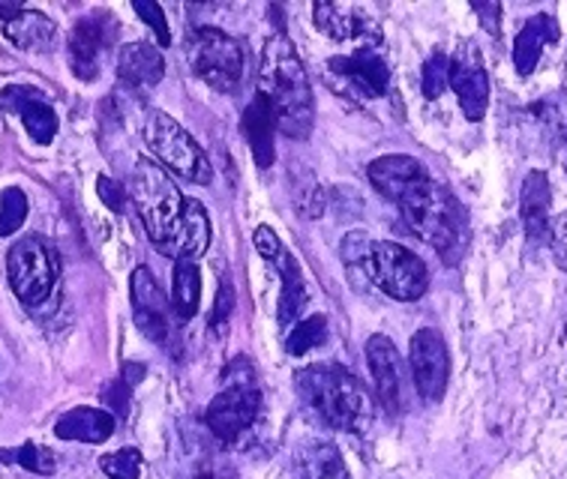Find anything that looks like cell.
<instances>
[{
	"mask_svg": "<svg viewBox=\"0 0 567 479\" xmlns=\"http://www.w3.org/2000/svg\"><path fill=\"white\" fill-rule=\"evenodd\" d=\"M202 300V273L196 261H175L172 270V312L177 321H189Z\"/></svg>",
	"mask_w": 567,
	"mask_h": 479,
	"instance_id": "27",
	"label": "cell"
},
{
	"mask_svg": "<svg viewBox=\"0 0 567 479\" xmlns=\"http://www.w3.org/2000/svg\"><path fill=\"white\" fill-rule=\"evenodd\" d=\"M165 61L154 42H130L117 52V79L126 87H154L163 82Z\"/></svg>",
	"mask_w": 567,
	"mask_h": 479,
	"instance_id": "22",
	"label": "cell"
},
{
	"mask_svg": "<svg viewBox=\"0 0 567 479\" xmlns=\"http://www.w3.org/2000/svg\"><path fill=\"white\" fill-rule=\"evenodd\" d=\"M240 133L249 142L252 159L258 168H270L277 159V147H274V133H277V117L270 112L268 100L256 93L252 103L247 105V112L240 117Z\"/></svg>",
	"mask_w": 567,
	"mask_h": 479,
	"instance_id": "23",
	"label": "cell"
},
{
	"mask_svg": "<svg viewBox=\"0 0 567 479\" xmlns=\"http://www.w3.org/2000/svg\"><path fill=\"white\" fill-rule=\"evenodd\" d=\"M328 70L340 75L342 82H349L367 100H379L391 87V66L379 49H358L342 58H330Z\"/></svg>",
	"mask_w": 567,
	"mask_h": 479,
	"instance_id": "18",
	"label": "cell"
},
{
	"mask_svg": "<svg viewBox=\"0 0 567 479\" xmlns=\"http://www.w3.org/2000/svg\"><path fill=\"white\" fill-rule=\"evenodd\" d=\"M0 112L19 114L21 126L28 129V135L37 144H52L58 129H61L54 105L37 87H3V93H0Z\"/></svg>",
	"mask_w": 567,
	"mask_h": 479,
	"instance_id": "17",
	"label": "cell"
},
{
	"mask_svg": "<svg viewBox=\"0 0 567 479\" xmlns=\"http://www.w3.org/2000/svg\"><path fill=\"white\" fill-rule=\"evenodd\" d=\"M553 189L544 171H532L523 180V195H519V216L526 237L535 246L549 243V228H553Z\"/></svg>",
	"mask_w": 567,
	"mask_h": 479,
	"instance_id": "20",
	"label": "cell"
},
{
	"mask_svg": "<svg viewBox=\"0 0 567 479\" xmlns=\"http://www.w3.org/2000/svg\"><path fill=\"white\" fill-rule=\"evenodd\" d=\"M447 70H451V58L444 52L430 54V61L423 63L421 91L426 100H439L447 91Z\"/></svg>",
	"mask_w": 567,
	"mask_h": 479,
	"instance_id": "33",
	"label": "cell"
},
{
	"mask_svg": "<svg viewBox=\"0 0 567 479\" xmlns=\"http://www.w3.org/2000/svg\"><path fill=\"white\" fill-rule=\"evenodd\" d=\"M300 479H351L340 449L333 444H310L300 452Z\"/></svg>",
	"mask_w": 567,
	"mask_h": 479,
	"instance_id": "28",
	"label": "cell"
},
{
	"mask_svg": "<svg viewBox=\"0 0 567 479\" xmlns=\"http://www.w3.org/2000/svg\"><path fill=\"white\" fill-rule=\"evenodd\" d=\"M186 61L214 91H238L247 72L244 45L219 28H196L186 37Z\"/></svg>",
	"mask_w": 567,
	"mask_h": 479,
	"instance_id": "7",
	"label": "cell"
},
{
	"mask_svg": "<svg viewBox=\"0 0 567 479\" xmlns=\"http://www.w3.org/2000/svg\"><path fill=\"white\" fill-rule=\"evenodd\" d=\"M100 468L109 479H142V468H145V459L135 447H124L117 452H109L100 459Z\"/></svg>",
	"mask_w": 567,
	"mask_h": 479,
	"instance_id": "31",
	"label": "cell"
},
{
	"mask_svg": "<svg viewBox=\"0 0 567 479\" xmlns=\"http://www.w3.org/2000/svg\"><path fill=\"white\" fill-rule=\"evenodd\" d=\"M133 201L138 210V219L145 225L151 243H159L168 228L181 219L184 210V195L175 186V180L163 171V165L151 159H138L133 171Z\"/></svg>",
	"mask_w": 567,
	"mask_h": 479,
	"instance_id": "9",
	"label": "cell"
},
{
	"mask_svg": "<svg viewBox=\"0 0 567 479\" xmlns=\"http://www.w3.org/2000/svg\"><path fill=\"white\" fill-rule=\"evenodd\" d=\"M54 435L79 444H105L114 435V417L103 408H73L54 423Z\"/></svg>",
	"mask_w": 567,
	"mask_h": 479,
	"instance_id": "26",
	"label": "cell"
},
{
	"mask_svg": "<svg viewBox=\"0 0 567 479\" xmlns=\"http://www.w3.org/2000/svg\"><path fill=\"white\" fill-rule=\"evenodd\" d=\"M447 87L456 93L465 121H484L486 105H489V79H486L484 58L472 42L456 49L447 70Z\"/></svg>",
	"mask_w": 567,
	"mask_h": 479,
	"instance_id": "13",
	"label": "cell"
},
{
	"mask_svg": "<svg viewBox=\"0 0 567 479\" xmlns=\"http://www.w3.org/2000/svg\"><path fill=\"white\" fill-rule=\"evenodd\" d=\"M312 21L330 40L361 42L358 49H379L382 45V28L358 3L319 0V3H312Z\"/></svg>",
	"mask_w": 567,
	"mask_h": 479,
	"instance_id": "15",
	"label": "cell"
},
{
	"mask_svg": "<svg viewBox=\"0 0 567 479\" xmlns=\"http://www.w3.org/2000/svg\"><path fill=\"white\" fill-rule=\"evenodd\" d=\"M223 389L207 405L205 423L219 444H238L261 414V387L256 366L244 354L223 368Z\"/></svg>",
	"mask_w": 567,
	"mask_h": 479,
	"instance_id": "5",
	"label": "cell"
},
{
	"mask_svg": "<svg viewBox=\"0 0 567 479\" xmlns=\"http://www.w3.org/2000/svg\"><path fill=\"white\" fill-rule=\"evenodd\" d=\"M295 393L312 417L337 431H367L372 423L370 393L349 368L319 363L295 372Z\"/></svg>",
	"mask_w": 567,
	"mask_h": 479,
	"instance_id": "2",
	"label": "cell"
},
{
	"mask_svg": "<svg viewBox=\"0 0 567 479\" xmlns=\"http://www.w3.org/2000/svg\"><path fill=\"white\" fill-rule=\"evenodd\" d=\"M342 258L349 264H361L367 279L382 294L400 303H412L426 294L430 273L412 249L393 240H370L367 235H349L342 243Z\"/></svg>",
	"mask_w": 567,
	"mask_h": 479,
	"instance_id": "3",
	"label": "cell"
},
{
	"mask_svg": "<svg viewBox=\"0 0 567 479\" xmlns=\"http://www.w3.org/2000/svg\"><path fill=\"white\" fill-rule=\"evenodd\" d=\"M396 207L403 210L405 225L414 235L421 237L423 243L433 246L435 252H442L447 264H454L456 256L463 252L465 231H468L465 210L454 195L435 184L433 177H426L417 186H412L396 201Z\"/></svg>",
	"mask_w": 567,
	"mask_h": 479,
	"instance_id": "4",
	"label": "cell"
},
{
	"mask_svg": "<svg viewBox=\"0 0 567 479\" xmlns=\"http://www.w3.org/2000/svg\"><path fill=\"white\" fill-rule=\"evenodd\" d=\"M133 10L138 19L145 21L147 28L156 33V42L159 45H172V33H168V21H165L163 7L156 3V0H135Z\"/></svg>",
	"mask_w": 567,
	"mask_h": 479,
	"instance_id": "34",
	"label": "cell"
},
{
	"mask_svg": "<svg viewBox=\"0 0 567 479\" xmlns=\"http://www.w3.org/2000/svg\"><path fill=\"white\" fill-rule=\"evenodd\" d=\"M130 300H133V317L142 336L156 345H165L175 326V312L147 267H135L130 275Z\"/></svg>",
	"mask_w": 567,
	"mask_h": 479,
	"instance_id": "12",
	"label": "cell"
},
{
	"mask_svg": "<svg viewBox=\"0 0 567 479\" xmlns=\"http://www.w3.org/2000/svg\"><path fill=\"white\" fill-rule=\"evenodd\" d=\"M0 461H12L19 468L31 470V473H40V477H49L54 470V456L40 444H21L19 449H0Z\"/></svg>",
	"mask_w": 567,
	"mask_h": 479,
	"instance_id": "30",
	"label": "cell"
},
{
	"mask_svg": "<svg viewBox=\"0 0 567 479\" xmlns=\"http://www.w3.org/2000/svg\"><path fill=\"white\" fill-rule=\"evenodd\" d=\"M145 144L151 147V154L163 163V171L177 174L189 184H210L214 171H210L205 150L198 147L196 138L186 133L172 114L159 112V108L147 112Z\"/></svg>",
	"mask_w": 567,
	"mask_h": 479,
	"instance_id": "6",
	"label": "cell"
},
{
	"mask_svg": "<svg viewBox=\"0 0 567 479\" xmlns=\"http://www.w3.org/2000/svg\"><path fill=\"white\" fill-rule=\"evenodd\" d=\"M258 84L261 96L268 100L270 112L277 117V129L286 138L303 142L310 138L316 123V103H312L310 75L303 70L295 42L286 31L270 33L261 49V66H258Z\"/></svg>",
	"mask_w": 567,
	"mask_h": 479,
	"instance_id": "1",
	"label": "cell"
},
{
	"mask_svg": "<svg viewBox=\"0 0 567 479\" xmlns=\"http://www.w3.org/2000/svg\"><path fill=\"white\" fill-rule=\"evenodd\" d=\"M324 339H328V321H324V315L300 317L298 324L286 333V354L289 357H303V354H310L319 345H324Z\"/></svg>",
	"mask_w": 567,
	"mask_h": 479,
	"instance_id": "29",
	"label": "cell"
},
{
	"mask_svg": "<svg viewBox=\"0 0 567 479\" xmlns=\"http://www.w3.org/2000/svg\"><path fill=\"white\" fill-rule=\"evenodd\" d=\"M96 192L103 198V205L112 210V214H124L126 207V189L112 177H100L96 180Z\"/></svg>",
	"mask_w": 567,
	"mask_h": 479,
	"instance_id": "36",
	"label": "cell"
},
{
	"mask_svg": "<svg viewBox=\"0 0 567 479\" xmlns=\"http://www.w3.org/2000/svg\"><path fill=\"white\" fill-rule=\"evenodd\" d=\"M409 366H412V384L423 402H439L447 387L451 375V357L447 345L435 330H417L409 342Z\"/></svg>",
	"mask_w": 567,
	"mask_h": 479,
	"instance_id": "11",
	"label": "cell"
},
{
	"mask_svg": "<svg viewBox=\"0 0 567 479\" xmlns=\"http://www.w3.org/2000/svg\"><path fill=\"white\" fill-rule=\"evenodd\" d=\"M0 33L19 49V52H52L58 40V28L49 15L24 7H0Z\"/></svg>",
	"mask_w": 567,
	"mask_h": 479,
	"instance_id": "19",
	"label": "cell"
},
{
	"mask_svg": "<svg viewBox=\"0 0 567 479\" xmlns=\"http://www.w3.org/2000/svg\"><path fill=\"white\" fill-rule=\"evenodd\" d=\"M274 270L279 273V282H282V291H279V326L282 330H291L298 324L303 309H307V282H303V273H300L298 261L289 256V249L282 246L277 256L268 258Z\"/></svg>",
	"mask_w": 567,
	"mask_h": 479,
	"instance_id": "24",
	"label": "cell"
},
{
	"mask_svg": "<svg viewBox=\"0 0 567 479\" xmlns=\"http://www.w3.org/2000/svg\"><path fill=\"white\" fill-rule=\"evenodd\" d=\"M367 177H370V184L384 195V198H391L393 205L403 198L412 186H417L421 180H426L430 174L423 168L414 156H403V154H393V156H382V159H375L367 168Z\"/></svg>",
	"mask_w": 567,
	"mask_h": 479,
	"instance_id": "21",
	"label": "cell"
},
{
	"mask_svg": "<svg viewBox=\"0 0 567 479\" xmlns=\"http://www.w3.org/2000/svg\"><path fill=\"white\" fill-rule=\"evenodd\" d=\"M367 366H370L379 405L391 414H400L405 408V398H409V381H405L400 351L384 333H372L367 339Z\"/></svg>",
	"mask_w": 567,
	"mask_h": 479,
	"instance_id": "10",
	"label": "cell"
},
{
	"mask_svg": "<svg viewBox=\"0 0 567 479\" xmlns=\"http://www.w3.org/2000/svg\"><path fill=\"white\" fill-rule=\"evenodd\" d=\"M117 37V21L105 12L96 15H84L82 21H75L70 42H66V52H70V63H73L75 79L82 82H93L96 72H100V61L109 52V45Z\"/></svg>",
	"mask_w": 567,
	"mask_h": 479,
	"instance_id": "14",
	"label": "cell"
},
{
	"mask_svg": "<svg viewBox=\"0 0 567 479\" xmlns=\"http://www.w3.org/2000/svg\"><path fill=\"white\" fill-rule=\"evenodd\" d=\"M103 396H105V402H109V405L117 410V414H126V408H130V405H126V402H130V387H126V381H117V384H112V387L105 389Z\"/></svg>",
	"mask_w": 567,
	"mask_h": 479,
	"instance_id": "40",
	"label": "cell"
},
{
	"mask_svg": "<svg viewBox=\"0 0 567 479\" xmlns=\"http://www.w3.org/2000/svg\"><path fill=\"white\" fill-rule=\"evenodd\" d=\"M28 219V195L10 186L0 195V237H12Z\"/></svg>",
	"mask_w": 567,
	"mask_h": 479,
	"instance_id": "32",
	"label": "cell"
},
{
	"mask_svg": "<svg viewBox=\"0 0 567 479\" xmlns=\"http://www.w3.org/2000/svg\"><path fill=\"white\" fill-rule=\"evenodd\" d=\"M193 479H240V477H238V470L231 468L226 459L210 456V459H205L202 465H198L196 473H193Z\"/></svg>",
	"mask_w": 567,
	"mask_h": 479,
	"instance_id": "38",
	"label": "cell"
},
{
	"mask_svg": "<svg viewBox=\"0 0 567 479\" xmlns=\"http://www.w3.org/2000/svg\"><path fill=\"white\" fill-rule=\"evenodd\" d=\"M472 10L484 19L481 24H484L486 31L498 37V31H502V28H498V19H502V3H472Z\"/></svg>",
	"mask_w": 567,
	"mask_h": 479,
	"instance_id": "39",
	"label": "cell"
},
{
	"mask_svg": "<svg viewBox=\"0 0 567 479\" xmlns=\"http://www.w3.org/2000/svg\"><path fill=\"white\" fill-rule=\"evenodd\" d=\"M561 31L553 15H535L523 24V31L514 40V66L519 75H532L540 63V54L549 42H558Z\"/></svg>",
	"mask_w": 567,
	"mask_h": 479,
	"instance_id": "25",
	"label": "cell"
},
{
	"mask_svg": "<svg viewBox=\"0 0 567 479\" xmlns=\"http://www.w3.org/2000/svg\"><path fill=\"white\" fill-rule=\"evenodd\" d=\"M549 249H553V258L556 264L567 273V210L558 216L553 228H549Z\"/></svg>",
	"mask_w": 567,
	"mask_h": 479,
	"instance_id": "37",
	"label": "cell"
},
{
	"mask_svg": "<svg viewBox=\"0 0 567 479\" xmlns=\"http://www.w3.org/2000/svg\"><path fill=\"white\" fill-rule=\"evenodd\" d=\"M231 309H235V288H231V279H223L217 291V303H214V315H210V330L214 333H219L228 324Z\"/></svg>",
	"mask_w": 567,
	"mask_h": 479,
	"instance_id": "35",
	"label": "cell"
},
{
	"mask_svg": "<svg viewBox=\"0 0 567 479\" xmlns=\"http://www.w3.org/2000/svg\"><path fill=\"white\" fill-rule=\"evenodd\" d=\"M58 273V252L42 237H21L7 252V279L12 294L28 309H40L52 300Z\"/></svg>",
	"mask_w": 567,
	"mask_h": 479,
	"instance_id": "8",
	"label": "cell"
},
{
	"mask_svg": "<svg viewBox=\"0 0 567 479\" xmlns=\"http://www.w3.org/2000/svg\"><path fill=\"white\" fill-rule=\"evenodd\" d=\"M154 246L159 256L175 258V261H196L198 256H205L210 246V219L205 207L198 205L196 198H184L181 219Z\"/></svg>",
	"mask_w": 567,
	"mask_h": 479,
	"instance_id": "16",
	"label": "cell"
}]
</instances>
